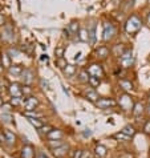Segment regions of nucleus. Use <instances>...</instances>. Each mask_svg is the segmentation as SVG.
<instances>
[{
  "label": "nucleus",
  "mask_w": 150,
  "mask_h": 158,
  "mask_svg": "<svg viewBox=\"0 0 150 158\" xmlns=\"http://www.w3.org/2000/svg\"><path fill=\"white\" fill-rule=\"evenodd\" d=\"M64 73L68 76V77H72V76L76 73V67H73V65L68 64L67 67L64 68Z\"/></svg>",
  "instance_id": "nucleus-15"
},
{
  "label": "nucleus",
  "mask_w": 150,
  "mask_h": 158,
  "mask_svg": "<svg viewBox=\"0 0 150 158\" xmlns=\"http://www.w3.org/2000/svg\"><path fill=\"white\" fill-rule=\"evenodd\" d=\"M146 20H147V24L150 25V12H149V14H147V19H146Z\"/></svg>",
  "instance_id": "nucleus-31"
},
{
  "label": "nucleus",
  "mask_w": 150,
  "mask_h": 158,
  "mask_svg": "<svg viewBox=\"0 0 150 158\" xmlns=\"http://www.w3.org/2000/svg\"><path fill=\"white\" fill-rule=\"evenodd\" d=\"M134 114H139V113L144 112V105L142 104H136V106H134Z\"/></svg>",
  "instance_id": "nucleus-25"
},
{
  "label": "nucleus",
  "mask_w": 150,
  "mask_h": 158,
  "mask_svg": "<svg viewBox=\"0 0 150 158\" xmlns=\"http://www.w3.org/2000/svg\"><path fill=\"white\" fill-rule=\"evenodd\" d=\"M114 35H116V28H114V25L112 24V23H109V22H105L104 23V41H109V40H112L113 37H114Z\"/></svg>",
  "instance_id": "nucleus-3"
},
{
  "label": "nucleus",
  "mask_w": 150,
  "mask_h": 158,
  "mask_svg": "<svg viewBox=\"0 0 150 158\" xmlns=\"http://www.w3.org/2000/svg\"><path fill=\"white\" fill-rule=\"evenodd\" d=\"M4 68H3V65H0V72H1V70H3Z\"/></svg>",
  "instance_id": "nucleus-33"
},
{
  "label": "nucleus",
  "mask_w": 150,
  "mask_h": 158,
  "mask_svg": "<svg viewBox=\"0 0 150 158\" xmlns=\"http://www.w3.org/2000/svg\"><path fill=\"white\" fill-rule=\"evenodd\" d=\"M8 90H9V94H11L12 97H20L23 94V88H20V85L16 83L9 84Z\"/></svg>",
  "instance_id": "nucleus-5"
},
{
  "label": "nucleus",
  "mask_w": 150,
  "mask_h": 158,
  "mask_svg": "<svg viewBox=\"0 0 150 158\" xmlns=\"http://www.w3.org/2000/svg\"><path fill=\"white\" fill-rule=\"evenodd\" d=\"M77 35H78L77 36L78 40H81V41H89V32H88V29H85V28H83V29L78 31Z\"/></svg>",
  "instance_id": "nucleus-12"
},
{
  "label": "nucleus",
  "mask_w": 150,
  "mask_h": 158,
  "mask_svg": "<svg viewBox=\"0 0 150 158\" xmlns=\"http://www.w3.org/2000/svg\"><path fill=\"white\" fill-rule=\"evenodd\" d=\"M134 62V57H133V52L130 49H126L120 57V64L122 68H130Z\"/></svg>",
  "instance_id": "nucleus-2"
},
{
  "label": "nucleus",
  "mask_w": 150,
  "mask_h": 158,
  "mask_svg": "<svg viewBox=\"0 0 150 158\" xmlns=\"http://www.w3.org/2000/svg\"><path fill=\"white\" fill-rule=\"evenodd\" d=\"M67 60L64 59V57H61V59H56V67L61 68V69H64L65 67H67Z\"/></svg>",
  "instance_id": "nucleus-20"
},
{
  "label": "nucleus",
  "mask_w": 150,
  "mask_h": 158,
  "mask_svg": "<svg viewBox=\"0 0 150 158\" xmlns=\"http://www.w3.org/2000/svg\"><path fill=\"white\" fill-rule=\"evenodd\" d=\"M11 104H12V105H15V106H17V105H20V100H19V97H12V100H11Z\"/></svg>",
  "instance_id": "nucleus-27"
},
{
  "label": "nucleus",
  "mask_w": 150,
  "mask_h": 158,
  "mask_svg": "<svg viewBox=\"0 0 150 158\" xmlns=\"http://www.w3.org/2000/svg\"><path fill=\"white\" fill-rule=\"evenodd\" d=\"M4 23H6V17H4V15L0 14V27H1V25H4Z\"/></svg>",
  "instance_id": "nucleus-30"
},
{
  "label": "nucleus",
  "mask_w": 150,
  "mask_h": 158,
  "mask_svg": "<svg viewBox=\"0 0 150 158\" xmlns=\"http://www.w3.org/2000/svg\"><path fill=\"white\" fill-rule=\"evenodd\" d=\"M118 85H120L121 88H122L123 90H126V92H129V90L133 89V84H131L130 81H128V80H120Z\"/></svg>",
  "instance_id": "nucleus-13"
},
{
  "label": "nucleus",
  "mask_w": 150,
  "mask_h": 158,
  "mask_svg": "<svg viewBox=\"0 0 150 158\" xmlns=\"http://www.w3.org/2000/svg\"><path fill=\"white\" fill-rule=\"evenodd\" d=\"M31 93H32V88L29 85L23 86V94H31Z\"/></svg>",
  "instance_id": "nucleus-26"
},
{
  "label": "nucleus",
  "mask_w": 150,
  "mask_h": 158,
  "mask_svg": "<svg viewBox=\"0 0 150 158\" xmlns=\"http://www.w3.org/2000/svg\"><path fill=\"white\" fill-rule=\"evenodd\" d=\"M1 39H3V36H1V33H0V40H1Z\"/></svg>",
  "instance_id": "nucleus-34"
},
{
  "label": "nucleus",
  "mask_w": 150,
  "mask_h": 158,
  "mask_svg": "<svg viewBox=\"0 0 150 158\" xmlns=\"http://www.w3.org/2000/svg\"><path fill=\"white\" fill-rule=\"evenodd\" d=\"M37 104H39V101L35 98V97H29V98H28L27 101L24 102V105H25V109H27L28 112H32V110L35 109L36 106H37Z\"/></svg>",
  "instance_id": "nucleus-9"
},
{
  "label": "nucleus",
  "mask_w": 150,
  "mask_h": 158,
  "mask_svg": "<svg viewBox=\"0 0 150 158\" xmlns=\"http://www.w3.org/2000/svg\"><path fill=\"white\" fill-rule=\"evenodd\" d=\"M89 84L92 85V88H96L100 85V78L98 77H90L89 78Z\"/></svg>",
  "instance_id": "nucleus-22"
},
{
  "label": "nucleus",
  "mask_w": 150,
  "mask_h": 158,
  "mask_svg": "<svg viewBox=\"0 0 150 158\" xmlns=\"http://www.w3.org/2000/svg\"><path fill=\"white\" fill-rule=\"evenodd\" d=\"M0 11H1V6H0Z\"/></svg>",
  "instance_id": "nucleus-35"
},
{
  "label": "nucleus",
  "mask_w": 150,
  "mask_h": 158,
  "mask_svg": "<svg viewBox=\"0 0 150 158\" xmlns=\"http://www.w3.org/2000/svg\"><path fill=\"white\" fill-rule=\"evenodd\" d=\"M1 65H3V68H7V69L11 68V57H9V55L7 53L1 55Z\"/></svg>",
  "instance_id": "nucleus-11"
},
{
  "label": "nucleus",
  "mask_w": 150,
  "mask_h": 158,
  "mask_svg": "<svg viewBox=\"0 0 150 158\" xmlns=\"http://www.w3.org/2000/svg\"><path fill=\"white\" fill-rule=\"evenodd\" d=\"M0 106H3V98L0 97Z\"/></svg>",
  "instance_id": "nucleus-32"
},
{
  "label": "nucleus",
  "mask_w": 150,
  "mask_h": 158,
  "mask_svg": "<svg viewBox=\"0 0 150 158\" xmlns=\"http://www.w3.org/2000/svg\"><path fill=\"white\" fill-rule=\"evenodd\" d=\"M96 105L98 108L105 109V108H109V106H114L116 101H114V100H112V98H100L98 101L96 102Z\"/></svg>",
  "instance_id": "nucleus-6"
},
{
  "label": "nucleus",
  "mask_w": 150,
  "mask_h": 158,
  "mask_svg": "<svg viewBox=\"0 0 150 158\" xmlns=\"http://www.w3.org/2000/svg\"><path fill=\"white\" fill-rule=\"evenodd\" d=\"M1 118H3L6 122H9V120H11V116H9V114H3V116H1Z\"/></svg>",
  "instance_id": "nucleus-29"
},
{
  "label": "nucleus",
  "mask_w": 150,
  "mask_h": 158,
  "mask_svg": "<svg viewBox=\"0 0 150 158\" xmlns=\"http://www.w3.org/2000/svg\"><path fill=\"white\" fill-rule=\"evenodd\" d=\"M69 31L72 33H78V31H80V27H78V23L76 22H72L69 24Z\"/></svg>",
  "instance_id": "nucleus-19"
},
{
  "label": "nucleus",
  "mask_w": 150,
  "mask_h": 158,
  "mask_svg": "<svg viewBox=\"0 0 150 158\" xmlns=\"http://www.w3.org/2000/svg\"><path fill=\"white\" fill-rule=\"evenodd\" d=\"M120 105L125 110H128V109H131V105H133V102H131L130 97L126 96V94H123L122 97H120Z\"/></svg>",
  "instance_id": "nucleus-7"
},
{
  "label": "nucleus",
  "mask_w": 150,
  "mask_h": 158,
  "mask_svg": "<svg viewBox=\"0 0 150 158\" xmlns=\"http://www.w3.org/2000/svg\"><path fill=\"white\" fill-rule=\"evenodd\" d=\"M9 73H11V75H16V76H19V75H22L23 73V68L20 67V65H11V68H9Z\"/></svg>",
  "instance_id": "nucleus-14"
},
{
  "label": "nucleus",
  "mask_w": 150,
  "mask_h": 158,
  "mask_svg": "<svg viewBox=\"0 0 150 158\" xmlns=\"http://www.w3.org/2000/svg\"><path fill=\"white\" fill-rule=\"evenodd\" d=\"M6 137H7V138H6V141H9V142H11V144H12V142H15V139H16V137H15V134H12L9 130H7V131H6Z\"/></svg>",
  "instance_id": "nucleus-24"
},
{
  "label": "nucleus",
  "mask_w": 150,
  "mask_h": 158,
  "mask_svg": "<svg viewBox=\"0 0 150 158\" xmlns=\"http://www.w3.org/2000/svg\"><path fill=\"white\" fill-rule=\"evenodd\" d=\"M64 47H59V48L55 49V55H56V59H61V57H64Z\"/></svg>",
  "instance_id": "nucleus-21"
},
{
  "label": "nucleus",
  "mask_w": 150,
  "mask_h": 158,
  "mask_svg": "<svg viewBox=\"0 0 150 158\" xmlns=\"http://www.w3.org/2000/svg\"><path fill=\"white\" fill-rule=\"evenodd\" d=\"M88 73L90 75V77H101L104 75V70H102V67L100 64H90L88 67Z\"/></svg>",
  "instance_id": "nucleus-4"
},
{
  "label": "nucleus",
  "mask_w": 150,
  "mask_h": 158,
  "mask_svg": "<svg viewBox=\"0 0 150 158\" xmlns=\"http://www.w3.org/2000/svg\"><path fill=\"white\" fill-rule=\"evenodd\" d=\"M144 129H145V131H146V133H149V134H150V121H147Z\"/></svg>",
  "instance_id": "nucleus-28"
},
{
  "label": "nucleus",
  "mask_w": 150,
  "mask_h": 158,
  "mask_svg": "<svg viewBox=\"0 0 150 158\" xmlns=\"http://www.w3.org/2000/svg\"><path fill=\"white\" fill-rule=\"evenodd\" d=\"M48 136H49V138H61V137H62V131L59 130V129H53V130H52Z\"/></svg>",
  "instance_id": "nucleus-17"
},
{
  "label": "nucleus",
  "mask_w": 150,
  "mask_h": 158,
  "mask_svg": "<svg viewBox=\"0 0 150 158\" xmlns=\"http://www.w3.org/2000/svg\"><path fill=\"white\" fill-rule=\"evenodd\" d=\"M23 76V80H24V84H27V85H31L33 81V72L31 69H24L22 73Z\"/></svg>",
  "instance_id": "nucleus-8"
},
{
  "label": "nucleus",
  "mask_w": 150,
  "mask_h": 158,
  "mask_svg": "<svg viewBox=\"0 0 150 158\" xmlns=\"http://www.w3.org/2000/svg\"><path fill=\"white\" fill-rule=\"evenodd\" d=\"M97 57H100L101 60H105L108 56H109V49L106 48V47H100L98 49H97Z\"/></svg>",
  "instance_id": "nucleus-10"
},
{
  "label": "nucleus",
  "mask_w": 150,
  "mask_h": 158,
  "mask_svg": "<svg viewBox=\"0 0 150 158\" xmlns=\"http://www.w3.org/2000/svg\"><path fill=\"white\" fill-rule=\"evenodd\" d=\"M29 122L32 124V125H35L36 128H39V129H41V128L44 126V125H43V122H40V121H39L37 118H29Z\"/></svg>",
  "instance_id": "nucleus-23"
},
{
  "label": "nucleus",
  "mask_w": 150,
  "mask_h": 158,
  "mask_svg": "<svg viewBox=\"0 0 150 158\" xmlns=\"http://www.w3.org/2000/svg\"><path fill=\"white\" fill-rule=\"evenodd\" d=\"M86 97H88L89 100H92V101H96V100L98 98V96H97L96 90H93V89H89V90L86 92Z\"/></svg>",
  "instance_id": "nucleus-18"
},
{
  "label": "nucleus",
  "mask_w": 150,
  "mask_h": 158,
  "mask_svg": "<svg viewBox=\"0 0 150 158\" xmlns=\"http://www.w3.org/2000/svg\"><path fill=\"white\" fill-rule=\"evenodd\" d=\"M78 78L83 83H89V78H90V75L88 73V70H81L80 75H78Z\"/></svg>",
  "instance_id": "nucleus-16"
},
{
  "label": "nucleus",
  "mask_w": 150,
  "mask_h": 158,
  "mask_svg": "<svg viewBox=\"0 0 150 158\" xmlns=\"http://www.w3.org/2000/svg\"><path fill=\"white\" fill-rule=\"evenodd\" d=\"M141 27H142V22H141V19H139L138 15H136V14L131 15L125 23V31L129 33V35H134V33H137L139 29H141Z\"/></svg>",
  "instance_id": "nucleus-1"
}]
</instances>
